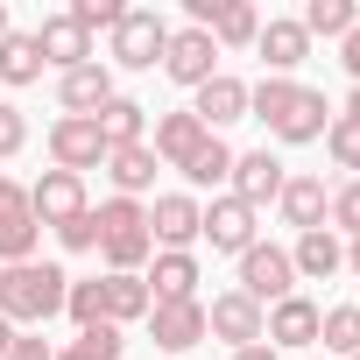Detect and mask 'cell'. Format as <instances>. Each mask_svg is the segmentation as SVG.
<instances>
[{
  "label": "cell",
  "instance_id": "6da1fadb",
  "mask_svg": "<svg viewBox=\"0 0 360 360\" xmlns=\"http://www.w3.org/2000/svg\"><path fill=\"white\" fill-rule=\"evenodd\" d=\"M248 113H255L276 141H290V148L325 141V127H332L325 92H311V85H297V78H262V85H248Z\"/></svg>",
  "mask_w": 360,
  "mask_h": 360
},
{
  "label": "cell",
  "instance_id": "7a4b0ae2",
  "mask_svg": "<svg viewBox=\"0 0 360 360\" xmlns=\"http://www.w3.org/2000/svg\"><path fill=\"white\" fill-rule=\"evenodd\" d=\"M64 290H71V276L57 262H15V269H0V318L15 332H43L64 311Z\"/></svg>",
  "mask_w": 360,
  "mask_h": 360
},
{
  "label": "cell",
  "instance_id": "3957f363",
  "mask_svg": "<svg viewBox=\"0 0 360 360\" xmlns=\"http://www.w3.org/2000/svg\"><path fill=\"white\" fill-rule=\"evenodd\" d=\"M92 233H99L92 255H106V276H141V262L155 255V240H148V205H141V198H106V205H92Z\"/></svg>",
  "mask_w": 360,
  "mask_h": 360
},
{
  "label": "cell",
  "instance_id": "277c9868",
  "mask_svg": "<svg viewBox=\"0 0 360 360\" xmlns=\"http://www.w3.org/2000/svg\"><path fill=\"white\" fill-rule=\"evenodd\" d=\"M162 50H169V22H162L155 8H127L120 29H113V64H120V71H155Z\"/></svg>",
  "mask_w": 360,
  "mask_h": 360
},
{
  "label": "cell",
  "instance_id": "5b68a950",
  "mask_svg": "<svg viewBox=\"0 0 360 360\" xmlns=\"http://www.w3.org/2000/svg\"><path fill=\"white\" fill-rule=\"evenodd\" d=\"M106 134H99V120H85V113H57L50 120V162L57 169H71V176H85V169H106Z\"/></svg>",
  "mask_w": 360,
  "mask_h": 360
},
{
  "label": "cell",
  "instance_id": "8992f818",
  "mask_svg": "<svg viewBox=\"0 0 360 360\" xmlns=\"http://www.w3.org/2000/svg\"><path fill=\"white\" fill-rule=\"evenodd\" d=\"M198 240H212V255H248L255 240H262V212L255 205H240L233 191H219L212 205H205V219H198Z\"/></svg>",
  "mask_w": 360,
  "mask_h": 360
},
{
  "label": "cell",
  "instance_id": "52a82bcc",
  "mask_svg": "<svg viewBox=\"0 0 360 360\" xmlns=\"http://www.w3.org/2000/svg\"><path fill=\"white\" fill-rule=\"evenodd\" d=\"M240 297H255L262 311L269 304H283V297H297V269H290V248H269V240H255L248 255H240V283H233Z\"/></svg>",
  "mask_w": 360,
  "mask_h": 360
},
{
  "label": "cell",
  "instance_id": "ba28073f",
  "mask_svg": "<svg viewBox=\"0 0 360 360\" xmlns=\"http://www.w3.org/2000/svg\"><path fill=\"white\" fill-rule=\"evenodd\" d=\"M262 325H269V311H262L255 297H240V290H219V297L205 304V339H219L226 353L262 346Z\"/></svg>",
  "mask_w": 360,
  "mask_h": 360
},
{
  "label": "cell",
  "instance_id": "9c48e42d",
  "mask_svg": "<svg viewBox=\"0 0 360 360\" xmlns=\"http://www.w3.org/2000/svg\"><path fill=\"white\" fill-rule=\"evenodd\" d=\"M29 212H36V226L64 233L78 212H92V198H85V176H71V169H43L36 184H29Z\"/></svg>",
  "mask_w": 360,
  "mask_h": 360
},
{
  "label": "cell",
  "instance_id": "30bf717a",
  "mask_svg": "<svg viewBox=\"0 0 360 360\" xmlns=\"http://www.w3.org/2000/svg\"><path fill=\"white\" fill-rule=\"evenodd\" d=\"M36 212H29V184H15V176H0V269H15V262H36Z\"/></svg>",
  "mask_w": 360,
  "mask_h": 360
},
{
  "label": "cell",
  "instance_id": "8fae6325",
  "mask_svg": "<svg viewBox=\"0 0 360 360\" xmlns=\"http://www.w3.org/2000/svg\"><path fill=\"white\" fill-rule=\"evenodd\" d=\"M162 78L169 85H205V78H219V43L205 36V29H169V50H162Z\"/></svg>",
  "mask_w": 360,
  "mask_h": 360
},
{
  "label": "cell",
  "instance_id": "7c38bea8",
  "mask_svg": "<svg viewBox=\"0 0 360 360\" xmlns=\"http://www.w3.org/2000/svg\"><path fill=\"white\" fill-rule=\"evenodd\" d=\"M283 184H290V169H283V155H269V148H248V155H233V176H226V191L240 198V205H276L283 198Z\"/></svg>",
  "mask_w": 360,
  "mask_h": 360
},
{
  "label": "cell",
  "instance_id": "4fadbf2b",
  "mask_svg": "<svg viewBox=\"0 0 360 360\" xmlns=\"http://www.w3.org/2000/svg\"><path fill=\"white\" fill-rule=\"evenodd\" d=\"M198 219H205V205H198L191 191H162V198L148 205V240H155V248H169V255H191Z\"/></svg>",
  "mask_w": 360,
  "mask_h": 360
},
{
  "label": "cell",
  "instance_id": "5bb4252c",
  "mask_svg": "<svg viewBox=\"0 0 360 360\" xmlns=\"http://www.w3.org/2000/svg\"><path fill=\"white\" fill-rule=\"evenodd\" d=\"M148 339L162 346V353H191V346H205V297H184V304H148Z\"/></svg>",
  "mask_w": 360,
  "mask_h": 360
},
{
  "label": "cell",
  "instance_id": "9a60e30c",
  "mask_svg": "<svg viewBox=\"0 0 360 360\" xmlns=\"http://www.w3.org/2000/svg\"><path fill=\"white\" fill-rule=\"evenodd\" d=\"M36 36V50H43V71H78V64H92V36L71 22V15H43V29H29Z\"/></svg>",
  "mask_w": 360,
  "mask_h": 360
},
{
  "label": "cell",
  "instance_id": "2e32d148",
  "mask_svg": "<svg viewBox=\"0 0 360 360\" xmlns=\"http://www.w3.org/2000/svg\"><path fill=\"white\" fill-rule=\"evenodd\" d=\"M255 57L269 64V78H290V71L311 57L304 22H297V15H269V22H262V36H255Z\"/></svg>",
  "mask_w": 360,
  "mask_h": 360
},
{
  "label": "cell",
  "instance_id": "e0dca14e",
  "mask_svg": "<svg viewBox=\"0 0 360 360\" xmlns=\"http://www.w3.org/2000/svg\"><path fill=\"white\" fill-rule=\"evenodd\" d=\"M148 148H155V162H162V169H184V162L205 148V120H198L191 106L155 113V134H148Z\"/></svg>",
  "mask_w": 360,
  "mask_h": 360
},
{
  "label": "cell",
  "instance_id": "ac0fdd59",
  "mask_svg": "<svg viewBox=\"0 0 360 360\" xmlns=\"http://www.w3.org/2000/svg\"><path fill=\"white\" fill-rule=\"evenodd\" d=\"M318 318H325V304H311L304 290L297 297H283V304H269V325H262V339L283 353V346H318Z\"/></svg>",
  "mask_w": 360,
  "mask_h": 360
},
{
  "label": "cell",
  "instance_id": "d6986e66",
  "mask_svg": "<svg viewBox=\"0 0 360 360\" xmlns=\"http://www.w3.org/2000/svg\"><path fill=\"white\" fill-rule=\"evenodd\" d=\"M191 113L205 120V134H219V127H233V120H248V85H240L233 71H219V78H205V85H198V99H191Z\"/></svg>",
  "mask_w": 360,
  "mask_h": 360
},
{
  "label": "cell",
  "instance_id": "ffe728a7",
  "mask_svg": "<svg viewBox=\"0 0 360 360\" xmlns=\"http://www.w3.org/2000/svg\"><path fill=\"white\" fill-rule=\"evenodd\" d=\"M141 283H148L155 304H184V297H198V255H169V248H155Z\"/></svg>",
  "mask_w": 360,
  "mask_h": 360
},
{
  "label": "cell",
  "instance_id": "44dd1931",
  "mask_svg": "<svg viewBox=\"0 0 360 360\" xmlns=\"http://www.w3.org/2000/svg\"><path fill=\"white\" fill-rule=\"evenodd\" d=\"M106 99H113V71H106L99 57L57 78V106H64V113H85V120H92V113H99Z\"/></svg>",
  "mask_w": 360,
  "mask_h": 360
},
{
  "label": "cell",
  "instance_id": "7402d4cb",
  "mask_svg": "<svg viewBox=\"0 0 360 360\" xmlns=\"http://www.w3.org/2000/svg\"><path fill=\"white\" fill-rule=\"evenodd\" d=\"M325 205H332L325 176H290V184H283V198H276L283 226H297V233H318V226H325Z\"/></svg>",
  "mask_w": 360,
  "mask_h": 360
},
{
  "label": "cell",
  "instance_id": "603a6c76",
  "mask_svg": "<svg viewBox=\"0 0 360 360\" xmlns=\"http://www.w3.org/2000/svg\"><path fill=\"white\" fill-rule=\"evenodd\" d=\"M290 269H297V276H311V283H325V276H339V269H346V240H339L332 226H318V233H297V248H290Z\"/></svg>",
  "mask_w": 360,
  "mask_h": 360
},
{
  "label": "cell",
  "instance_id": "cb8c5ba5",
  "mask_svg": "<svg viewBox=\"0 0 360 360\" xmlns=\"http://www.w3.org/2000/svg\"><path fill=\"white\" fill-rule=\"evenodd\" d=\"M155 148L148 141H134V148H113L106 155V176H113V198H141V191H155Z\"/></svg>",
  "mask_w": 360,
  "mask_h": 360
},
{
  "label": "cell",
  "instance_id": "d4e9b609",
  "mask_svg": "<svg viewBox=\"0 0 360 360\" xmlns=\"http://www.w3.org/2000/svg\"><path fill=\"white\" fill-rule=\"evenodd\" d=\"M92 120H99L106 148H134V141H148V106H141V99H127V92H113Z\"/></svg>",
  "mask_w": 360,
  "mask_h": 360
},
{
  "label": "cell",
  "instance_id": "484cf974",
  "mask_svg": "<svg viewBox=\"0 0 360 360\" xmlns=\"http://www.w3.org/2000/svg\"><path fill=\"white\" fill-rule=\"evenodd\" d=\"M43 78V50L29 29H8L0 36V85H36Z\"/></svg>",
  "mask_w": 360,
  "mask_h": 360
},
{
  "label": "cell",
  "instance_id": "4316f807",
  "mask_svg": "<svg viewBox=\"0 0 360 360\" xmlns=\"http://www.w3.org/2000/svg\"><path fill=\"white\" fill-rule=\"evenodd\" d=\"M318 339H325V360H353L360 353V304H325Z\"/></svg>",
  "mask_w": 360,
  "mask_h": 360
},
{
  "label": "cell",
  "instance_id": "83f0119b",
  "mask_svg": "<svg viewBox=\"0 0 360 360\" xmlns=\"http://www.w3.org/2000/svg\"><path fill=\"white\" fill-rule=\"evenodd\" d=\"M106 283V325H134V318H148V283L141 276H99Z\"/></svg>",
  "mask_w": 360,
  "mask_h": 360
},
{
  "label": "cell",
  "instance_id": "f1b7e54d",
  "mask_svg": "<svg viewBox=\"0 0 360 360\" xmlns=\"http://www.w3.org/2000/svg\"><path fill=\"white\" fill-rule=\"evenodd\" d=\"M297 22H304V36H311V43H318V36L346 43V36H353V22H360V8H353V0H311Z\"/></svg>",
  "mask_w": 360,
  "mask_h": 360
},
{
  "label": "cell",
  "instance_id": "f546056e",
  "mask_svg": "<svg viewBox=\"0 0 360 360\" xmlns=\"http://www.w3.org/2000/svg\"><path fill=\"white\" fill-rule=\"evenodd\" d=\"M184 176H191V191H219L226 176H233V148H226L219 134H205V148L184 162Z\"/></svg>",
  "mask_w": 360,
  "mask_h": 360
},
{
  "label": "cell",
  "instance_id": "4dcf8cb0",
  "mask_svg": "<svg viewBox=\"0 0 360 360\" xmlns=\"http://www.w3.org/2000/svg\"><path fill=\"white\" fill-rule=\"evenodd\" d=\"M255 36H262V15L248 8V0H226L219 22H212V43L219 50H255Z\"/></svg>",
  "mask_w": 360,
  "mask_h": 360
},
{
  "label": "cell",
  "instance_id": "1f68e13d",
  "mask_svg": "<svg viewBox=\"0 0 360 360\" xmlns=\"http://www.w3.org/2000/svg\"><path fill=\"white\" fill-rule=\"evenodd\" d=\"M64 318H71L78 332L106 325V283H99V276H92V283H71V290H64Z\"/></svg>",
  "mask_w": 360,
  "mask_h": 360
},
{
  "label": "cell",
  "instance_id": "d6a6232c",
  "mask_svg": "<svg viewBox=\"0 0 360 360\" xmlns=\"http://www.w3.org/2000/svg\"><path fill=\"white\" fill-rule=\"evenodd\" d=\"M127 353V339H120V325H92V332H78L57 360H120Z\"/></svg>",
  "mask_w": 360,
  "mask_h": 360
},
{
  "label": "cell",
  "instance_id": "836d02e7",
  "mask_svg": "<svg viewBox=\"0 0 360 360\" xmlns=\"http://www.w3.org/2000/svg\"><path fill=\"white\" fill-rule=\"evenodd\" d=\"M325 155H332L339 169H360V120L332 113V127H325Z\"/></svg>",
  "mask_w": 360,
  "mask_h": 360
},
{
  "label": "cell",
  "instance_id": "e575fe53",
  "mask_svg": "<svg viewBox=\"0 0 360 360\" xmlns=\"http://www.w3.org/2000/svg\"><path fill=\"white\" fill-rule=\"evenodd\" d=\"M325 219H332V233H360V176H346V184L332 191V205H325Z\"/></svg>",
  "mask_w": 360,
  "mask_h": 360
},
{
  "label": "cell",
  "instance_id": "d590c367",
  "mask_svg": "<svg viewBox=\"0 0 360 360\" xmlns=\"http://www.w3.org/2000/svg\"><path fill=\"white\" fill-rule=\"evenodd\" d=\"M64 15H71V22L85 29V36H92V29H106V36H113L127 8H120V0H71V8H64Z\"/></svg>",
  "mask_w": 360,
  "mask_h": 360
},
{
  "label": "cell",
  "instance_id": "8d00e7d4",
  "mask_svg": "<svg viewBox=\"0 0 360 360\" xmlns=\"http://www.w3.org/2000/svg\"><path fill=\"white\" fill-rule=\"evenodd\" d=\"M29 148V120H22V106H8V99H0V162H8V155H22Z\"/></svg>",
  "mask_w": 360,
  "mask_h": 360
},
{
  "label": "cell",
  "instance_id": "74e56055",
  "mask_svg": "<svg viewBox=\"0 0 360 360\" xmlns=\"http://www.w3.org/2000/svg\"><path fill=\"white\" fill-rule=\"evenodd\" d=\"M57 240H64L71 255H92V248H99V233H92V212H78V219H71V226H64Z\"/></svg>",
  "mask_w": 360,
  "mask_h": 360
},
{
  "label": "cell",
  "instance_id": "f35d334b",
  "mask_svg": "<svg viewBox=\"0 0 360 360\" xmlns=\"http://www.w3.org/2000/svg\"><path fill=\"white\" fill-rule=\"evenodd\" d=\"M8 360H57V346H50L43 332H15V346H8Z\"/></svg>",
  "mask_w": 360,
  "mask_h": 360
},
{
  "label": "cell",
  "instance_id": "ab89813d",
  "mask_svg": "<svg viewBox=\"0 0 360 360\" xmlns=\"http://www.w3.org/2000/svg\"><path fill=\"white\" fill-rule=\"evenodd\" d=\"M339 64H346V71H353V85H360V22H353V36L339 43Z\"/></svg>",
  "mask_w": 360,
  "mask_h": 360
},
{
  "label": "cell",
  "instance_id": "60d3db41",
  "mask_svg": "<svg viewBox=\"0 0 360 360\" xmlns=\"http://www.w3.org/2000/svg\"><path fill=\"white\" fill-rule=\"evenodd\" d=\"M226 360H276V346L262 339V346H240V353H226Z\"/></svg>",
  "mask_w": 360,
  "mask_h": 360
},
{
  "label": "cell",
  "instance_id": "b9f144b4",
  "mask_svg": "<svg viewBox=\"0 0 360 360\" xmlns=\"http://www.w3.org/2000/svg\"><path fill=\"white\" fill-rule=\"evenodd\" d=\"M346 269H353V276H360V233H353V240H346Z\"/></svg>",
  "mask_w": 360,
  "mask_h": 360
},
{
  "label": "cell",
  "instance_id": "7bdbcfd3",
  "mask_svg": "<svg viewBox=\"0 0 360 360\" xmlns=\"http://www.w3.org/2000/svg\"><path fill=\"white\" fill-rule=\"evenodd\" d=\"M8 346H15V325H8V318H0V360H8Z\"/></svg>",
  "mask_w": 360,
  "mask_h": 360
},
{
  "label": "cell",
  "instance_id": "ee69618b",
  "mask_svg": "<svg viewBox=\"0 0 360 360\" xmlns=\"http://www.w3.org/2000/svg\"><path fill=\"white\" fill-rule=\"evenodd\" d=\"M346 120H360V85H353V92H346Z\"/></svg>",
  "mask_w": 360,
  "mask_h": 360
},
{
  "label": "cell",
  "instance_id": "f6af8a7d",
  "mask_svg": "<svg viewBox=\"0 0 360 360\" xmlns=\"http://www.w3.org/2000/svg\"><path fill=\"white\" fill-rule=\"evenodd\" d=\"M0 36H8V8H0Z\"/></svg>",
  "mask_w": 360,
  "mask_h": 360
},
{
  "label": "cell",
  "instance_id": "bcb514c9",
  "mask_svg": "<svg viewBox=\"0 0 360 360\" xmlns=\"http://www.w3.org/2000/svg\"><path fill=\"white\" fill-rule=\"evenodd\" d=\"M353 360H360V353H353Z\"/></svg>",
  "mask_w": 360,
  "mask_h": 360
}]
</instances>
